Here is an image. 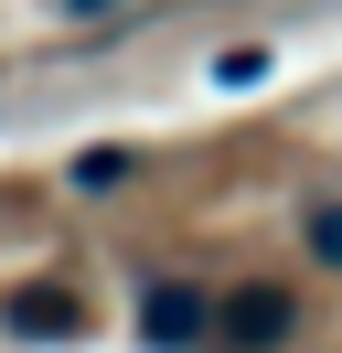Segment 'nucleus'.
I'll return each instance as SVG.
<instances>
[{
    "instance_id": "1",
    "label": "nucleus",
    "mask_w": 342,
    "mask_h": 353,
    "mask_svg": "<svg viewBox=\"0 0 342 353\" xmlns=\"http://www.w3.org/2000/svg\"><path fill=\"white\" fill-rule=\"evenodd\" d=\"M0 332L11 343H75V332H97V310L75 279H21V289H0Z\"/></svg>"
},
{
    "instance_id": "5",
    "label": "nucleus",
    "mask_w": 342,
    "mask_h": 353,
    "mask_svg": "<svg viewBox=\"0 0 342 353\" xmlns=\"http://www.w3.org/2000/svg\"><path fill=\"white\" fill-rule=\"evenodd\" d=\"M107 182H128V150H86L75 161V193H107Z\"/></svg>"
},
{
    "instance_id": "4",
    "label": "nucleus",
    "mask_w": 342,
    "mask_h": 353,
    "mask_svg": "<svg viewBox=\"0 0 342 353\" xmlns=\"http://www.w3.org/2000/svg\"><path fill=\"white\" fill-rule=\"evenodd\" d=\"M299 246H310V268H342V203H310L299 214Z\"/></svg>"
},
{
    "instance_id": "3",
    "label": "nucleus",
    "mask_w": 342,
    "mask_h": 353,
    "mask_svg": "<svg viewBox=\"0 0 342 353\" xmlns=\"http://www.w3.org/2000/svg\"><path fill=\"white\" fill-rule=\"evenodd\" d=\"M203 332H214V300H203V289H182V279H161V289H150V300H139V343H161V353H182V343H203Z\"/></svg>"
},
{
    "instance_id": "2",
    "label": "nucleus",
    "mask_w": 342,
    "mask_h": 353,
    "mask_svg": "<svg viewBox=\"0 0 342 353\" xmlns=\"http://www.w3.org/2000/svg\"><path fill=\"white\" fill-rule=\"evenodd\" d=\"M214 332H225L235 353H278V343L299 332V289H278V279L225 289V300H214Z\"/></svg>"
}]
</instances>
